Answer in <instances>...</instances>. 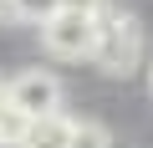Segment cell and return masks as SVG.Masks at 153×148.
I'll return each instance as SVG.
<instances>
[{
    "label": "cell",
    "instance_id": "1",
    "mask_svg": "<svg viewBox=\"0 0 153 148\" xmlns=\"http://www.w3.org/2000/svg\"><path fill=\"white\" fill-rule=\"evenodd\" d=\"M92 61L107 71V77H133V71L143 66V26H138L128 10L102 5V10H97V46H92Z\"/></svg>",
    "mask_w": 153,
    "mask_h": 148
},
{
    "label": "cell",
    "instance_id": "2",
    "mask_svg": "<svg viewBox=\"0 0 153 148\" xmlns=\"http://www.w3.org/2000/svg\"><path fill=\"white\" fill-rule=\"evenodd\" d=\"M41 46L61 61H92V46H97V16L87 10H56L41 21Z\"/></svg>",
    "mask_w": 153,
    "mask_h": 148
},
{
    "label": "cell",
    "instance_id": "3",
    "mask_svg": "<svg viewBox=\"0 0 153 148\" xmlns=\"http://www.w3.org/2000/svg\"><path fill=\"white\" fill-rule=\"evenodd\" d=\"M5 97H10L26 118L56 112V107H61V77H51V71L31 66V71H21V77H10V82H5Z\"/></svg>",
    "mask_w": 153,
    "mask_h": 148
},
{
    "label": "cell",
    "instance_id": "4",
    "mask_svg": "<svg viewBox=\"0 0 153 148\" xmlns=\"http://www.w3.org/2000/svg\"><path fill=\"white\" fill-rule=\"evenodd\" d=\"M71 128H76V118H66V112L56 107V112H41V118H31V133H26V143H36V148H66Z\"/></svg>",
    "mask_w": 153,
    "mask_h": 148
},
{
    "label": "cell",
    "instance_id": "5",
    "mask_svg": "<svg viewBox=\"0 0 153 148\" xmlns=\"http://www.w3.org/2000/svg\"><path fill=\"white\" fill-rule=\"evenodd\" d=\"M0 10H5L10 21H26V26H41L46 16L61 10V0H0Z\"/></svg>",
    "mask_w": 153,
    "mask_h": 148
},
{
    "label": "cell",
    "instance_id": "6",
    "mask_svg": "<svg viewBox=\"0 0 153 148\" xmlns=\"http://www.w3.org/2000/svg\"><path fill=\"white\" fill-rule=\"evenodd\" d=\"M26 133H31V118H26V112H21L16 102H10L5 92H0V148H10V143H21Z\"/></svg>",
    "mask_w": 153,
    "mask_h": 148
},
{
    "label": "cell",
    "instance_id": "7",
    "mask_svg": "<svg viewBox=\"0 0 153 148\" xmlns=\"http://www.w3.org/2000/svg\"><path fill=\"white\" fill-rule=\"evenodd\" d=\"M66 148H112V138H107L102 123H76L71 138H66Z\"/></svg>",
    "mask_w": 153,
    "mask_h": 148
},
{
    "label": "cell",
    "instance_id": "8",
    "mask_svg": "<svg viewBox=\"0 0 153 148\" xmlns=\"http://www.w3.org/2000/svg\"><path fill=\"white\" fill-rule=\"evenodd\" d=\"M107 5V0H61V10H87V16H97Z\"/></svg>",
    "mask_w": 153,
    "mask_h": 148
},
{
    "label": "cell",
    "instance_id": "9",
    "mask_svg": "<svg viewBox=\"0 0 153 148\" xmlns=\"http://www.w3.org/2000/svg\"><path fill=\"white\" fill-rule=\"evenodd\" d=\"M10 148H36V143H26V138H21V143H10Z\"/></svg>",
    "mask_w": 153,
    "mask_h": 148
},
{
    "label": "cell",
    "instance_id": "10",
    "mask_svg": "<svg viewBox=\"0 0 153 148\" xmlns=\"http://www.w3.org/2000/svg\"><path fill=\"white\" fill-rule=\"evenodd\" d=\"M148 92H153V66H148Z\"/></svg>",
    "mask_w": 153,
    "mask_h": 148
},
{
    "label": "cell",
    "instance_id": "11",
    "mask_svg": "<svg viewBox=\"0 0 153 148\" xmlns=\"http://www.w3.org/2000/svg\"><path fill=\"white\" fill-rule=\"evenodd\" d=\"M0 92H5V82H0Z\"/></svg>",
    "mask_w": 153,
    "mask_h": 148
}]
</instances>
